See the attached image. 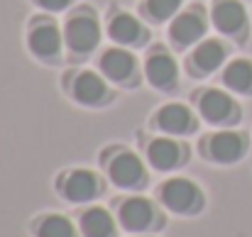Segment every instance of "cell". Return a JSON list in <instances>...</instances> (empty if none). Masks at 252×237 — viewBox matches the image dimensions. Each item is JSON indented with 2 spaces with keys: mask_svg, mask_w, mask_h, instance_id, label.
Instances as JSON below:
<instances>
[{
  "mask_svg": "<svg viewBox=\"0 0 252 237\" xmlns=\"http://www.w3.org/2000/svg\"><path fill=\"white\" fill-rule=\"evenodd\" d=\"M164 206L174 213H196L203 206V193L198 191L196 183L186 178H171L159 191Z\"/></svg>",
  "mask_w": 252,
  "mask_h": 237,
  "instance_id": "cell-1",
  "label": "cell"
},
{
  "mask_svg": "<svg viewBox=\"0 0 252 237\" xmlns=\"http://www.w3.org/2000/svg\"><path fill=\"white\" fill-rule=\"evenodd\" d=\"M110 178L118 186H123V188H137V186L145 183L147 176H145L142 161L135 157V154L125 152V154H118V157L113 159V164H110Z\"/></svg>",
  "mask_w": 252,
  "mask_h": 237,
  "instance_id": "cell-2",
  "label": "cell"
},
{
  "mask_svg": "<svg viewBox=\"0 0 252 237\" xmlns=\"http://www.w3.org/2000/svg\"><path fill=\"white\" fill-rule=\"evenodd\" d=\"M155 220V208L150 201L145 198H130L123 203L120 208V223L123 228H127L130 233H142L152 225Z\"/></svg>",
  "mask_w": 252,
  "mask_h": 237,
  "instance_id": "cell-3",
  "label": "cell"
},
{
  "mask_svg": "<svg viewBox=\"0 0 252 237\" xmlns=\"http://www.w3.org/2000/svg\"><path fill=\"white\" fill-rule=\"evenodd\" d=\"M64 196L69 198V201H74V203H86V201H91V198H95L98 196V178H95V174H91V171H71L69 176H66V181H64Z\"/></svg>",
  "mask_w": 252,
  "mask_h": 237,
  "instance_id": "cell-4",
  "label": "cell"
},
{
  "mask_svg": "<svg viewBox=\"0 0 252 237\" xmlns=\"http://www.w3.org/2000/svg\"><path fill=\"white\" fill-rule=\"evenodd\" d=\"M208 152H211V157L216 159V161L230 164V161L243 157V152H245V137L243 135H235V132L213 135L211 137V145H208Z\"/></svg>",
  "mask_w": 252,
  "mask_h": 237,
  "instance_id": "cell-5",
  "label": "cell"
},
{
  "mask_svg": "<svg viewBox=\"0 0 252 237\" xmlns=\"http://www.w3.org/2000/svg\"><path fill=\"white\" fill-rule=\"evenodd\" d=\"M66 39H69L71 49L91 52L98 42V25L91 17H74L66 27Z\"/></svg>",
  "mask_w": 252,
  "mask_h": 237,
  "instance_id": "cell-6",
  "label": "cell"
},
{
  "mask_svg": "<svg viewBox=\"0 0 252 237\" xmlns=\"http://www.w3.org/2000/svg\"><path fill=\"white\" fill-rule=\"evenodd\" d=\"M213 22H216L218 30L233 34V32H238L245 25V7L240 2H235V0H223L213 10Z\"/></svg>",
  "mask_w": 252,
  "mask_h": 237,
  "instance_id": "cell-7",
  "label": "cell"
},
{
  "mask_svg": "<svg viewBox=\"0 0 252 237\" xmlns=\"http://www.w3.org/2000/svg\"><path fill=\"white\" fill-rule=\"evenodd\" d=\"M201 113L208 122H225L233 115V100L220 90H208L201 98Z\"/></svg>",
  "mask_w": 252,
  "mask_h": 237,
  "instance_id": "cell-8",
  "label": "cell"
},
{
  "mask_svg": "<svg viewBox=\"0 0 252 237\" xmlns=\"http://www.w3.org/2000/svg\"><path fill=\"white\" fill-rule=\"evenodd\" d=\"M59 44H62V37H59L57 27H52V25H42L30 34V49L42 59L54 57L59 52Z\"/></svg>",
  "mask_w": 252,
  "mask_h": 237,
  "instance_id": "cell-9",
  "label": "cell"
},
{
  "mask_svg": "<svg viewBox=\"0 0 252 237\" xmlns=\"http://www.w3.org/2000/svg\"><path fill=\"white\" fill-rule=\"evenodd\" d=\"M81 230L86 237H113L115 235V225L113 218L103 210V208H91L86 210L81 218Z\"/></svg>",
  "mask_w": 252,
  "mask_h": 237,
  "instance_id": "cell-10",
  "label": "cell"
},
{
  "mask_svg": "<svg viewBox=\"0 0 252 237\" xmlns=\"http://www.w3.org/2000/svg\"><path fill=\"white\" fill-rule=\"evenodd\" d=\"M147 157H150V164H152L155 169L169 171V169H174V166L181 161V149H179V145H174V142H169V140H157V142L150 145Z\"/></svg>",
  "mask_w": 252,
  "mask_h": 237,
  "instance_id": "cell-11",
  "label": "cell"
},
{
  "mask_svg": "<svg viewBox=\"0 0 252 237\" xmlns=\"http://www.w3.org/2000/svg\"><path fill=\"white\" fill-rule=\"evenodd\" d=\"M103 71L110 76V79H127L130 74H132V69H135V61H132V57L127 54V52H123V49H110V52H105L103 54Z\"/></svg>",
  "mask_w": 252,
  "mask_h": 237,
  "instance_id": "cell-12",
  "label": "cell"
},
{
  "mask_svg": "<svg viewBox=\"0 0 252 237\" xmlns=\"http://www.w3.org/2000/svg\"><path fill=\"white\" fill-rule=\"evenodd\" d=\"M203 34V20L198 17V15H181V17H176L174 20V25H171V37L179 42V44H191V42H196L198 37Z\"/></svg>",
  "mask_w": 252,
  "mask_h": 237,
  "instance_id": "cell-13",
  "label": "cell"
},
{
  "mask_svg": "<svg viewBox=\"0 0 252 237\" xmlns=\"http://www.w3.org/2000/svg\"><path fill=\"white\" fill-rule=\"evenodd\" d=\"M147 76H150V81H152L155 86L167 88V86H171L174 79H176V66H174V61L169 59L167 54H155V57L147 61Z\"/></svg>",
  "mask_w": 252,
  "mask_h": 237,
  "instance_id": "cell-14",
  "label": "cell"
},
{
  "mask_svg": "<svg viewBox=\"0 0 252 237\" xmlns=\"http://www.w3.org/2000/svg\"><path fill=\"white\" fill-rule=\"evenodd\" d=\"M110 37L115 42H123V44H135L140 37H142V27L135 17L130 15H118L113 22H110Z\"/></svg>",
  "mask_w": 252,
  "mask_h": 237,
  "instance_id": "cell-15",
  "label": "cell"
},
{
  "mask_svg": "<svg viewBox=\"0 0 252 237\" xmlns=\"http://www.w3.org/2000/svg\"><path fill=\"white\" fill-rule=\"evenodd\" d=\"M159 125L171 132V135H181L191 127V115L186 108L181 105H167L162 113H159Z\"/></svg>",
  "mask_w": 252,
  "mask_h": 237,
  "instance_id": "cell-16",
  "label": "cell"
},
{
  "mask_svg": "<svg viewBox=\"0 0 252 237\" xmlns=\"http://www.w3.org/2000/svg\"><path fill=\"white\" fill-rule=\"evenodd\" d=\"M105 95V86L95 74H81L76 79V98L84 103H100Z\"/></svg>",
  "mask_w": 252,
  "mask_h": 237,
  "instance_id": "cell-17",
  "label": "cell"
},
{
  "mask_svg": "<svg viewBox=\"0 0 252 237\" xmlns=\"http://www.w3.org/2000/svg\"><path fill=\"white\" fill-rule=\"evenodd\" d=\"M225 83L233 88V90H240V93H248L252 90V64L250 61H235L225 69Z\"/></svg>",
  "mask_w": 252,
  "mask_h": 237,
  "instance_id": "cell-18",
  "label": "cell"
},
{
  "mask_svg": "<svg viewBox=\"0 0 252 237\" xmlns=\"http://www.w3.org/2000/svg\"><path fill=\"white\" fill-rule=\"evenodd\" d=\"M220 61H223V47H220L218 42H206V44H201V47L196 49V54H193V64H196V69H201V71H213Z\"/></svg>",
  "mask_w": 252,
  "mask_h": 237,
  "instance_id": "cell-19",
  "label": "cell"
},
{
  "mask_svg": "<svg viewBox=\"0 0 252 237\" xmlns=\"http://www.w3.org/2000/svg\"><path fill=\"white\" fill-rule=\"evenodd\" d=\"M37 237H74V225L62 215H49L42 220Z\"/></svg>",
  "mask_w": 252,
  "mask_h": 237,
  "instance_id": "cell-20",
  "label": "cell"
},
{
  "mask_svg": "<svg viewBox=\"0 0 252 237\" xmlns=\"http://www.w3.org/2000/svg\"><path fill=\"white\" fill-rule=\"evenodd\" d=\"M179 7V0H147V10L157 17V20H167L169 15H174Z\"/></svg>",
  "mask_w": 252,
  "mask_h": 237,
  "instance_id": "cell-21",
  "label": "cell"
},
{
  "mask_svg": "<svg viewBox=\"0 0 252 237\" xmlns=\"http://www.w3.org/2000/svg\"><path fill=\"white\" fill-rule=\"evenodd\" d=\"M47 10H62V7H66L69 5V0H39Z\"/></svg>",
  "mask_w": 252,
  "mask_h": 237,
  "instance_id": "cell-22",
  "label": "cell"
}]
</instances>
